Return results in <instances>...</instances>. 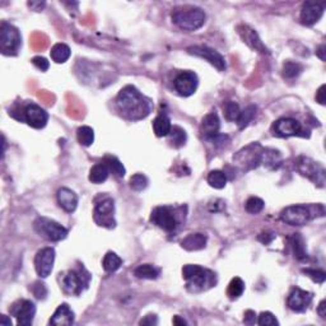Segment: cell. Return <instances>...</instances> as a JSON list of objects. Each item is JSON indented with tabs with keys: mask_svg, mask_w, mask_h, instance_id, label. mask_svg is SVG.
<instances>
[{
	"mask_svg": "<svg viewBox=\"0 0 326 326\" xmlns=\"http://www.w3.org/2000/svg\"><path fill=\"white\" fill-rule=\"evenodd\" d=\"M116 105L121 115L129 120L144 119L152 111V102L133 85H126L116 97Z\"/></svg>",
	"mask_w": 326,
	"mask_h": 326,
	"instance_id": "6da1fadb",
	"label": "cell"
},
{
	"mask_svg": "<svg viewBox=\"0 0 326 326\" xmlns=\"http://www.w3.org/2000/svg\"><path fill=\"white\" fill-rule=\"evenodd\" d=\"M182 276L186 280V287L192 293H199L212 288L217 283V276L209 269L199 265L187 264L182 268Z\"/></svg>",
	"mask_w": 326,
	"mask_h": 326,
	"instance_id": "7a4b0ae2",
	"label": "cell"
},
{
	"mask_svg": "<svg viewBox=\"0 0 326 326\" xmlns=\"http://www.w3.org/2000/svg\"><path fill=\"white\" fill-rule=\"evenodd\" d=\"M172 22L181 30L197 31L205 23V13L197 7L179 8L172 13Z\"/></svg>",
	"mask_w": 326,
	"mask_h": 326,
	"instance_id": "3957f363",
	"label": "cell"
},
{
	"mask_svg": "<svg viewBox=\"0 0 326 326\" xmlns=\"http://www.w3.org/2000/svg\"><path fill=\"white\" fill-rule=\"evenodd\" d=\"M315 217L314 205H291L280 212V221L289 226H305Z\"/></svg>",
	"mask_w": 326,
	"mask_h": 326,
	"instance_id": "277c9868",
	"label": "cell"
},
{
	"mask_svg": "<svg viewBox=\"0 0 326 326\" xmlns=\"http://www.w3.org/2000/svg\"><path fill=\"white\" fill-rule=\"evenodd\" d=\"M182 208H173V207H157L153 209L150 221L153 224H156L160 228L164 229L167 232H172L177 228L180 222V210Z\"/></svg>",
	"mask_w": 326,
	"mask_h": 326,
	"instance_id": "5b68a950",
	"label": "cell"
},
{
	"mask_svg": "<svg viewBox=\"0 0 326 326\" xmlns=\"http://www.w3.org/2000/svg\"><path fill=\"white\" fill-rule=\"evenodd\" d=\"M294 167L297 171L302 175V176L307 177L311 180L312 182L317 185V186L322 187L325 185L326 172L325 168L319 162H315L314 160L309 157H298L294 162Z\"/></svg>",
	"mask_w": 326,
	"mask_h": 326,
	"instance_id": "8992f818",
	"label": "cell"
},
{
	"mask_svg": "<svg viewBox=\"0 0 326 326\" xmlns=\"http://www.w3.org/2000/svg\"><path fill=\"white\" fill-rule=\"evenodd\" d=\"M22 45L18 28L9 23H2L0 27V50L4 55H15Z\"/></svg>",
	"mask_w": 326,
	"mask_h": 326,
	"instance_id": "52a82bcc",
	"label": "cell"
},
{
	"mask_svg": "<svg viewBox=\"0 0 326 326\" xmlns=\"http://www.w3.org/2000/svg\"><path fill=\"white\" fill-rule=\"evenodd\" d=\"M33 226L36 232L49 241H61L68 236V229L50 218H37Z\"/></svg>",
	"mask_w": 326,
	"mask_h": 326,
	"instance_id": "ba28073f",
	"label": "cell"
},
{
	"mask_svg": "<svg viewBox=\"0 0 326 326\" xmlns=\"http://www.w3.org/2000/svg\"><path fill=\"white\" fill-rule=\"evenodd\" d=\"M115 204L110 197H105L96 203L95 207V221L98 226L106 228H114L116 222L114 218Z\"/></svg>",
	"mask_w": 326,
	"mask_h": 326,
	"instance_id": "9c48e42d",
	"label": "cell"
},
{
	"mask_svg": "<svg viewBox=\"0 0 326 326\" xmlns=\"http://www.w3.org/2000/svg\"><path fill=\"white\" fill-rule=\"evenodd\" d=\"M273 132L276 137L281 138L306 137L301 122L292 117H281V119L276 120L273 125Z\"/></svg>",
	"mask_w": 326,
	"mask_h": 326,
	"instance_id": "30bf717a",
	"label": "cell"
},
{
	"mask_svg": "<svg viewBox=\"0 0 326 326\" xmlns=\"http://www.w3.org/2000/svg\"><path fill=\"white\" fill-rule=\"evenodd\" d=\"M9 311L17 319L18 325L30 326L32 325L33 317L36 315V306L33 302L28 301V299H20V301L13 303Z\"/></svg>",
	"mask_w": 326,
	"mask_h": 326,
	"instance_id": "8fae6325",
	"label": "cell"
},
{
	"mask_svg": "<svg viewBox=\"0 0 326 326\" xmlns=\"http://www.w3.org/2000/svg\"><path fill=\"white\" fill-rule=\"evenodd\" d=\"M90 275L84 276L77 270H70L61 276V287L62 291L68 294H80L83 291V287H87Z\"/></svg>",
	"mask_w": 326,
	"mask_h": 326,
	"instance_id": "7c38bea8",
	"label": "cell"
},
{
	"mask_svg": "<svg viewBox=\"0 0 326 326\" xmlns=\"http://www.w3.org/2000/svg\"><path fill=\"white\" fill-rule=\"evenodd\" d=\"M198 84H199V79L198 75L192 72H182L175 78L173 87L176 92L182 97H189V96L194 95L197 91Z\"/></svg>",
	"mask_w": 326,
	"mask_h": 326,
	"instance_id": "4fadbf2b",
	"label": "cell"
},
{
	"mask_svg": "<svg viewBox=\"0 0 326 326\" xmlns=\"http://www.w3.org/2000/svg\"><path fill=\"white\" fill-rule=\"evenodd\" d=\"M262 145L254 143V144L249 145L245 149H242L241 152L237 153L233 160L237 161L241 166L247 167V169L255 168L259 164H262Z\"/></svg>",
	"mask_w": 326,
	"mask_h": 326,
	"instance_id": "5bb4252c",
	"label": "cell"
},
{
	"mask_svg": "<svg viewBox=\"0 0 326 326\" xmlns=\"http://www.w3.org/2000/svg\"><path fill=\"white\" fill-rule=\"evenodd\" d=\"M55 262V250L53 247H45L41 249L36 254L35 257V268L38 276L41 278H48L53 272Z\"/></svg>",
	"mask_w": 326,
	"mask_h": 326,
	"instance_id": "9a60e30c",
	"label": "cell"
},
{
	"mask_svg": "<svg viewBox=\"0 0 326 326\" xmlns=\"http://www.w3.org/2000/svg\"><path fill=\"white\" fill-rule=\"evenodd\" d=\"M23 120L35 129H42L49 121V114L36 103H30L23 111Z\"/></svg>",
	"mask_w": 326,
	"mask_h": 326,
	"instance_id": "2e32d148",
	"label": "cell"
},
{
	"mask_svg": "<svg viewBox=\"0 0 326 326\" xmlns=\"http://www.w3.org/2000/svg\"><path fill=\"white\" fill-rule=\"evenodd\" d=\"M187 53L207 60L209 64H212L221 72L226 69V60L214 49L208 48V46H191V48L187 49Z\"/></svg>",
	"mask_w": 326,
	"mask_h": 326,
	"instance_id": "e0dca14e",
	"label": "cell"
},
{
	"mask_svg": "<svg viewBox=\"0 0 326 326\" xmlns=\"http://www.w3.org/2000/svg\"><path fill=\"white\" fill-rule=\"evenodd\" d=\"M312 298H314V296H312L311 292L303 291L301 288H293L289 293L288 299H287V305L292 311L305 312L311 305Z\"/></svg>",
	"mask_w": 326,
	"mask_h": 326,
	"instance_id": "ac0fdd59",
	"label": "cell"
},
{
	"mask_svg": "<svg viewBox=\"0 0 326 326\" xmlns=\"http://www.w3.org/2000/svg\"><path fill=\"white\" fill-rule=\"evenodd\" d=\"M322 14H324V5L315 2H306L302 5L299 19H301L302 25L312 26L319 22Z\"/></svg>",
	"mask_w": 326,
	"mask_h": 326,
	"instance_id": "d6986e66",
	"label": "cell"
},
{
	"mask_svg": "<svg viewBox=\"0 0 326 326\" xmlns=\"http://www.w3.org/2000/svg\"><path fill=\"white\" fill-rule=\"evenodd\" d=\"M238 33L242 37V40L255 51H259L262 54H269V50L267 49V46L263 44V41L260 40L259 35L255 30H252L251 27L246 25H242L238 27Z\"/></svg>",
	"mask_w": 326,
	"mask_h": 326,
	"instance_id": "ffe728a7",
	"label": "cell"
},
{
	"mask_svg": "<svg viewBox=\"0 0 326 326\" xmlns=\"http://www.w3.org/2000/svg\"><path fill=\"white\" fill-rule=\"evenodd\" d=\"M57 203L65 212L72 213L77 209L78 197L73 190L68 189V187H61L57 191Z\"/></svg>",
	"mask_w": 326,
	"mask_h": 326,
	"instance_id": "44dd1931",
	"label": "cell"
},
{
	"mask_svg": "<svg viewBox=\"0 0 326 326\" xmlns=\"http://www.w3.org/2000/svg\"><path fill=\"white\" fill-rule=\"evenodd\" d=\"M73 322H74V312L67 303L60 305L50 319V325L56 326H69Z\"/></svg>",
	"mask_w": 326,
	"mask_h": 326,
	"instance_id": "7402d4cb",
	"label": "cell"
},
{
	"mask_svg": "<svg viewBox=\"0 0 326 326\" xmlns=\"http://www.w3.org/2000/svg\"><path fill=\"white\" fill-rule=\"evenodd\" d=\"M208 237L204 233H191L187 237H185L181 242L182 249L187 250V251H198V250H203L207 246Z\"/></svg>",
	"mask_w": 326,
	"mask_h": 326,
	"instance_id": "603a6c76",
	"label": "cell"
},
{
	"mask_svg": "<svg viewBox=\"0 0 326 326\" xmlns=\"http://www.w3.org/2000/svg\"><path fill=\"white\" fill-rule=\"evenodd\" d=\"M219 127H221V121L215 112H210L203 119L202 121V132L207 139H210L214 135L218 134Z\"/></svg>",
	"mask_w": 326,
	"mask_h": 326,
	"instance_id": "cb8c5ba5",
	"label": "cell"
},
{
	"mask_svg": "<svg viewBox=\"0 0 326 326\" xmlns=\"http://www.w3.org/2000/svg\"><path fill=\"white\" fill-rule=\"evenodd\" d=\"M289 244H291L292 250H293L294 257L298 260H306L307 259V250L306 245H305L303 238L299 233H293L289 237Z\"/></svg>",
	"mask_w": 326,
	"mask_h": 326,
	"instance_id": "d4e9b609",
	"label": "cell"
},
{
	"mask_svg": "<svg viewBox=\"0 0 326 326\" xmlns=\"http://www.w3.org/2000/svg\"><path fill=\"white\" fill-rule=\"evenodd\" d=\"M108 173V167L103 162H101L95 164V166L91 168L90 177H88V179H90V181L93 182V184H102V182H105L106 180H107Z\"/></svg>",
	"mask_w": 326,
	"mask_h": 326,
	"instance_id": "484cf974",
	"label": "cell"
},
{
	"mask_svg": "<svg viewBox=\"0 0 326 326\" xmlns=\"http://www.w3.org/2000/svg\"><path fill=\"white\" fill-rule=\"evenodd\" d=\"M171 120L166 115H160L153 121V130H155V134L158 138L167 137L169 134V132H171Z\"/></svg>",
	"mask_w": 326,
	"mask_h": 326,
	"instance_id": "4316f807",
	"label": "cell"
},
{
	"mask_svg": "<svg viewBox=\"0 0 326 326\" xmlns=\"http://www.w3.org/2000/svg\"><path fill=\"white\" fill-rule=\"evenodd\" d=\"M70 54H72L70 48L65 44H56L51 49V59L57 64H62V62L67 61L70 57Z\"/></svg>",
	"mask_w": 326,
	"mask_h": 326,
	"instance_id": "83f0119b",
	"label": "cell"
},
{
	"mask_svg": "<svg viewBox=\"0 0 326 326\" xmlns=\"http://www.w3.org/2000/svg\"><path fill=\"white\" fill-rule=\"evenodd\" d=\"M160 269L152 264H142L134 270V275L139 279H157L160 276Z\"/></svg>",
	"mask_w": 326,
	"mask_h": 326,
	"instance_id": "f1b7e54d",
	"label": "cell"
},
{
	"mask_svg": "<svg viewBox=\"0 0 326 326\" xmlns=\"http://www.w3.org/2000/svg\"><path fill=\"white\" fill-rule=\"evenodd\" d=\"M256 111H257L256 106L250 105V106H247V107L245 108L244 111L240 112V116L236 121L240 129H245V127H246L247 125H249L250 122L254 120V117L256 116Z\"/></svg>",
	"mask_w": 326,
	"mask_h": 326,
	"instance_id": "f546056e",
	"label": "cell"
},
{
	"mask_svg": "<svg viewBox=\"0 0 326 326\" xmlns=\"http://www.w3.org/2000/svg\"><path fill=\"white\" fill-rule=\"evenodd\" d=\"M280 163V155L278 150L263 149L262 152V164H265L269 168H276Z\"/></svg>",
	"mask_w": 326,
	"mask_h": 326,
	"instance_id": "4dcf8cb0",
	"label": "cell"
},
{
	"mask_svg": "<svg viewBox=\"0 0 326 326\" xmlns=\"http://www.w3.org/2000/svg\"><path fill=\"white\" fill-rule=\"evenodd\" d=\"M102 265H103V269H105L106 272L114 273L120 269V267L122 265V260L120 259V256H117L115 252L110 251L105 255V257H103Z\"/></svg>",
	"mask_w": 326,
	"mask_h": 326,
	"instance_id": "1f68e13d",
	"label": "cell"
},
{
	"mask_svg": "<svg viewBox=\"0 0 326 326\" xmlns=\"http://www.w3.org/2000/svg\"><path fill=\"white\" fill-rule=\"evenodd\" d=\"M245 291V283L241 278L236 276L231 280L228 284V289H227V294L231 299H237L242 296Z\"/></svg>",
	"mask_w": 326,
	"mask_h": 326,
	"instance_id": "d6a6232c",
	"label": "cell"
},
{
	"mask_svg": "<svg viewBox=\"0 0 326 326\" xmlns=\"http://www.w3.org/2000/svg\"><path fill=\"white\" fill-rule=\"evenodd\" d=\"M208 184L214 189H223L227 184V175L219 169L210 171L208 175Z\"/></svg>",
	"mask_w": 326,
	"mask_h": 326,
	"instance_id": "836d02e7",
	"label": "cell"
},
{
	"mask_svg": "<svg viewBox=\"0 0 326 326\" xmlns=\"http://www.w3.org/2000/svg\"><path fill=\"white\" fill-rule=\"evenodd\" d=\"M78 142L84 147H90L95 142V132L90 126H80L77 132Z\"/></svg>",
	"mask_w": 326,
	"mask_h": 326,
	"instance_id": "e575fe53",
	"label": "cell"
},
{
	"mask_svg": "<svg viewBox=\"0 0 326 326\" xmlns=\"http://www.w3.org/2000/svg\"><path fill=\"white\" fill-rule=\"evenodd\" d=\"M103 163H105L106 166L108 167V171L112 172L115 176L124 177L125 173H126L124 164L120 162V161L117 160L116 157H111V156H107V157H105V160H103Z\"/></svg>",
	"mask_w": 326,
	"mask_h": 326,
	"instance_id": "d590c367",
	"label": "cell"
},
{
	"mask_svg": "<svg viewBox=\"0 0 326 326\" xmlns=\"http://www.w3.org/2000/svg\"><path fill=\"white\" fill-rule=\"evenodd\" d=\"M168 135H169V138H171V143L176 148L182 147V145L186 143L187 135H186V132H185L182 127L172 126L171 132H169Z\"/></svg>",
	"mask_w": 326,
	"mask_h": 326,
	"instance_id": "8d00e7d4",
	"label": "cell"
},
{
	"mask_svg": "<svg viewBox=\"0 0 326 326\" xmlns=\"http://www.w3.org/2000/svg\"><path fill=\"white\" fill-rule=\"evenodd\" d=\"M223 111L224 116H226V119L228 121H237L241 110H240V106L236 102H233V101H226L223 103Z\"/></svg>",
	"mask_w": 326,
	"mask_h": 326,
	"instance_id": "74e56055",
	"label": "cell"
},
{
	"mask_svg": "<svg viewBox=\"0 0 326 326\" xmlns=\"http://www.w3.org/2000/svg\"><path fill=\"white\" fill-rule=\"evenodd\" d=\"M302 67L299 64L294 61H287L283 65V77L292 79V78H296L301 74Z\"/></svg>",
	"mask_w": 326,
	"mask_h": 326,
	"instance_id": "f35d334b",
	"label": "cell"
},
{
	"mask_svg": "<svg viewBox=\"0 0 326 326\" xmlns=\"http://www.w3.org/2000/svg\"><path fill=\"white\" fill-rule=\"evenodd\" d=\"M264 202L260 198L251 197L247 199L245 208H246V212L250 213V214H257V213H260L264 209Z\"/></svg>",
	"mask_w": 326,
	"mask_h": 326,
	"instance_id": "ab89813d",
	"label": "cell"
},
{
	"mask_svg": "<svg viewBox=\"0 0 326 326\" xmlns=\"http://www.w3.org/2000/svg\"><path fill=\"white\" fill-rule=\"evenodd\" d=\"M130 186L135 191H142L148 186V179L142 173H135L130 179Z\"/></svg>",
	"mask_w": 326,
	"mask_h": 326,
	"instance_id": "60d3db41",
	"label": "cell"
},
{
	"mask_svg": "<svg viewBox=\"0 0 326 326\" xmlns=\"http://www.w3.org/2000/svg\"><path fill=\"white\" fill-rule=\"evenodd\" d=\"M257 324L260 326H272V325H279V321L276 317L274 316L272 312H262L257 319Z\"/></svg>",
	"mask_w": 326,
	"mask_h": 326,
	"instance_id": "b9f144b4",
	"label": "cell"
},
{
	"mask_svg": "<svg viewBox=\"0 0 326 326\" xmlns=\"http://www.w3.org/2000/svg\"><path fill=\"white\" fill-rule=\"evenodd\" d=\"M302 272L306 274L307 276H310L312 280L316 281V283H319V284L324 283L325 279H326V274H325V272H322V270H316V269H311V268H306V269H303Z\"/></svg>",
	"mask_w": 326,
	"mask_h": 326,
	"instance_id": "7bdbcfd3",
	"label": "cell"
},
{
	"mask_svg": "<svg viewBox=\"0 0 326 326\" xmlns=\"http://www.w3.org/2000/svg\"><path fill=\"white\" fill-rule=\"evenodd\" d=\"M32 64L35 65V67H37L41 72H46V70L49 69V67H50V62L48 61V59H45V57L42 56L33 57Z\"/></svg>",
	"mask_w": 326,
	"mask_h": 326,
	"instance_id": "ee69618b",
	"label": "cell"
},
{
	"mask_svg": "<svg viewBox=\"0 0 326 326\" xmlns=\"http://www.w3.org/2000/svg\"><path fill=\"white\" fill-rule=\"evenodd\" d=\"M33 293L37 297L38 299H44L48 294V289H46L45 284L42 283H35V287H33Z\"/></svg>",
	"mask_w": 326,
	"mask_h": 326,
	"instance_id": "f6af8a7d",
	"label": "cell"
},
{
	"mask_svg": "<svg viewBox=\"0 0 326 326\" xmlns=\"http://www.w3.org/2000/svg\"><path fill=\"white\" fill-rule=\"evenodd\" d=\"M244 322L246 325H254L256 322V314L251 310L245 312V317H244Z\"/></svg>",
	"mask_w": 326,
	"mask_h": 326,
	"instance_id": "bcb514c9",
	"label": "cell"
},
{
	"mask_svg": "<svg viewBox=\"0 0 326 326\" xmlns=\"http://www.w3.org/2000/svg\"><path fill=\"white\" fill-rule=\"evenodd\" d=\"M140 325H157L158 324V319L156 315H147L144 319L140 320L139 322Z\"/></svg>",
	"mask_w": 326,
	"mask_h": 326,
	"instance_id": "7dc6e473",
	"label": "cell"
},
{
	"mask_svg": "<svg viewBox=\"0 0 326 326\" xmlns=\"http://www.w3.org/2000/svg\"><path fill=\"white\" fill-rule=\"evenodd\" d=\"M325 84H322L321 87L319 88L316 93V101L320 103V105H325L326 103V97H325Z\"/></svg>",
	"mask_w": 326,
	"mask_h": 326,
	"instance_id": "c3c4849f",
	"label": "cell"
},
{
	"mask_svg": "<svg viewBox=\"0 0 326 326\" xmlns=\"http://www.w3.org/2000/svg\"><path fill=\"white\" fill-rule=\"evenodd\" d=\"M325 309H326V301H325V299H322V301L320 302L319 307H317V314H319L320 316L322 317V319H325V317H326Z\"/></svg>",
	"mask_w": 326,
	"mask_h": 326,
	"instance_id": "681fc988",
	"label": "cell"
},
{
	"mask_svg": "<svg viewBox=\"0 0 326 326\" xmlns=\"http://www.w3.org/2000/svg\"><path fill=\"white\" fill-rule=\"evenodd\" d=\"M28 7L32 8L33 10H41L44 7H45V3H40V2H31L28 3Z\"/></svg>",
	"mask_w": 326,
	"mask_h": 326,
	"instance_id": "f907efd6",
	"label": "cell"
},
{
	"mask_svg": "<svg viewBox=\"0 0 326 326\" xmlns=\"http://www.w3.org/2000/svg\"><path fill=\"white\" fill-rule=\"evenodd\" d=\"M274 237H275V236H274V234H272V236H270V237H268L267 233H262V236H259V241H262L263 244L268 245V244H270V242L273 241Z\"/></svg>",
	"mask_w": 326,
	"mask_h": 326,
	"instance_id": "816d5d0a",
	"label": "cell"
},
{
	"mask_svg": "<svg viewBox=\"0 0 326 326\" xmlns=\"http://www.w3.org/2000/svg\"><path fill=\"white\" fill-rule=\"evenodd\" d=\"M316 55L322 60V61H325V45H321L319 49H317Z\"/></svg>",
	"mask_w": 326,
	"mask_h": 326,
	"instance_id": "f5cc1de1",
	"label": "cell"
},
{
	"mask_svg": "<svg viewBox=\"0 0 326 326\" xmlns=\"http://www.w3.org/2000/svg\"><path fill=\"white\" fill-rule=\"evenodd\" d=\"M173 324L175 325H186L187 322L185 321L184 319H180V316H175L173 317Z\"/></svg>",
	"mask_w": 326,
	"mask_h": 326,
	"instance_id": "db71d44e",
	"label": "cell"
},
{
	"mask_svg": "<svg viewBox=\"0 0 326 326\" xmlns=\"http://www.w3.org/2000/svg\"><path fill=\"white\" fill-rule=\"evenodd\" d=\"M0 324L4 325V326H10V325H12V321H10V320L8 319L7 316H2V320H0Z\"/></svg>",
	"mask_w": 326,
	"mask_h": 326,
	"instance_id": "11a10c76",
	"label": "cell"
}]
</instances>
